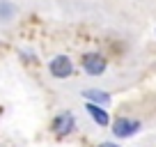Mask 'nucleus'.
Returning <instances> with one entry per match:
<instances>
[{
	"label": "nucleus",
	"mask_w": 156,
	"mask_h": 147,
	"mask_svg": "<svg viewBox=\"0 0 156 147\" xmlns=\"http://www.w3.org/2000/svg\"><path fill=\"white\" fill-rule=\"evenodd\" d=\"M80 94H83L85 101L97 103V106H103V108H108L110 101H112V97L106 92V90H101V88H87V90H83Z\"/></svg>",
	"instance_id": "obj_6"
},
{
	"label": "nucleus",
	"mask_w": 156,
	"mask_h": 147,
	"mask_svg": "<svg viewBox=\"0 0 156 147\" xmlns=\"http://www.w3.org/2000/svg\"><path fill=\"white\" fill-rule=\"evenodd\" d=\"M19 16V7L12 0H0V23H12Z\"/></svg>",
	"instance_id": "obj_7"
},
{
	"label": "nucleus",
	"mask_w": 156,
	"mask_h": 147,
	"mask_svg": "<svg viewBox=\"0 0 156 147\" xmlns=\"http://www.w3.org/2000/svg\"><path fill=\"white\" fill-rule=\"evenodd\" d=\"M154 34H156V30H154Z\"/></svg>",
	"instance_id": "obj_9"
},
{
	"label": "nucleus",
	"mask_w": 156,
	"mask_h": 147,
	"mask_svg": "<svg viewBox=\"0 0 156 147\" xmlns=\"http://www.w3.org/2000/svg\"><path fill=\"white\" fill-rule=\"evenodd\" d=\"M48 74H51V78L55 81H67L73 76V62L69 55L64 53H58L53 55V58L48 60Z\"/></svg>",
	"instance_id": "obj_1"
},
{
	"label": "nucleus",
	"mask_w": 156,
	"mask_h": 147,
	"mask_svg": "<svg viewBox=\"0 0 156 147\" xmlns=\"http://www.w3.org/2000/svg\"><path fill=\"white\" fill-rule=\"evenodd\" d=\"M85 110H87V115L92 117V122L97 124V127H101V129L110 127V115H108V110L103 106H97V103L85 101Z\"/></svg>",
	"instance_id": "obj_5"
},
{
	"label": "nucleus",
	"mask_w": 156,
	"mask_h": 147,
	"mask_svg": "<svg viewBox=\"0 0 156 147\" xmlns=\"http://www.w3.org/2000/svg\"><path fill=\"white\" fill-rule=\"evenodd\" d=\"M51 131L55 133L58 138H67L76 131V115L71 110H62L58 113L53 120H51Z\"/></svg>",
	"instance_id": "obj_2"
},
{
	"label": "nucleus",
	"mask_w": 156,
	"mask_h": 147,
	"mask_svg": "<svg viewBox=\"0 0 156 147\" xmlns=\"http://www.w3.org/2000/svg\"><path fill=\"white\" fill-rule=\"evenodd\" d=\"M97 147H122V145H117V142H112V140H106V142H99Z\"/></svg>",
	"instance_id": "obj_8"
},
{
	"label": "nucleus",
	"mask_w": 156,
	"mask_h": 147,
	"mask_svg": "<svg viewBox=\"0 0 156 147\" xmlns=\"http://www.w3.org/2000/svg\"><path fill=\"white\" fill-rule=\"evenodd\" d=\"M140 129H142V122H140V120H131V117H117L115 122L110 124L112 136H115V138H119V140L136 136V133L140 131Z\"/></svg>",
	"instance_id": "obj_3"
},
{
	"label": "nucleus",
	"mask_w": 156,
	"mask_h": 147,
	"mask_svg": "<svg viewBox=\"0 0 156 147\" xmlns=\"http://www.w3.org/2000/svg\"><path fill=\"white\" fill-rule=\"evenodd\" d=\"M80 67L87 76H103L108 69V62L101 53H83L80 58Z\"/></svg>",
	"instance_id": "obj_4"
}]
</instances>
